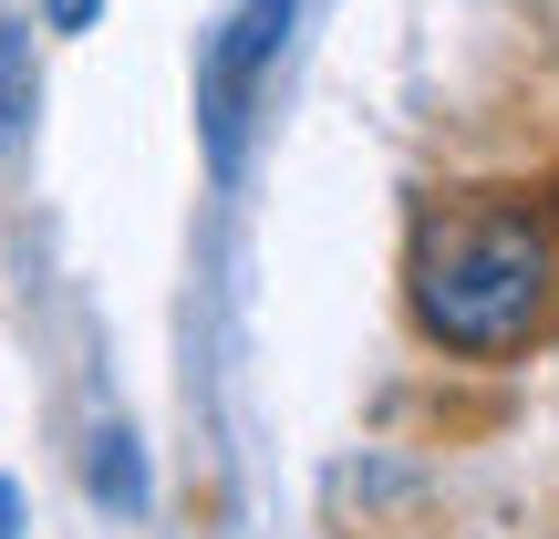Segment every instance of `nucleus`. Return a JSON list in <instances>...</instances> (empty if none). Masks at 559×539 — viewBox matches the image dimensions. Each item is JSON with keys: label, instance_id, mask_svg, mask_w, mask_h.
Instances as JSON below:
<instances>
[{"label": "nucleus", "instance_id": "obj_3", "mask_svg": "<svg viewBox=\"0 0 559 539\" xmlns=\"http://www.w3.org/2000/svg\"><path fill=\"white\" fill-rule=\"evenodd\" d=\"M94 499L104 508H145V457H135L124 425H104V436H94Z\"/></svg>", "mask_w": 559, "mask_h": 539}, {"label": "nucleus", "instance_id": "obj_1", "mask_svg": "<svg viewBox=\"0 0 559 539\" xmlns=\"http://www.w3.org/2000/svg\"><path fill=\"white\" fill-rule=\"evenodd\" d=\"M404 312L436 353L519 363L559 321V219L519 187L425 198L404 229Z\"/></svg>", "mask_w": 559, "mask_h": 539}, {"label": "nucleus", "instance_id": "obj_6", "mask_svg": "<svg viewBox=\"0 0 559 539\" xmlns=\"http://www.w3.org/2000/svg\"><path fill=\"white\" fill-rule=\"evenodd\" d=\"M0 539H21V488L0 478Z\"/></svg>", "mask_w": 559, "mask_h": 539}, {"label": "nucleus", "instance_id": "obj_4", "mask_svg": "<svg viewBox=\"0 0 559 539\" xmlns=\"http://www.w3.org/2000/svg\"><path fill=\"white\" fill-rule=\"evenodd\" d=\"M32 42L11 32V21H0V136H11V125H32Z\"/></svg>", "mask_w": 559, "mask_h": 539}, {"label": "nucleus", "instance_id": "obj_5", "mask_svg": "<svg viewBox=\"0 0 559 539\" xmlns=\"http://www.w3.org/2000/svg\"><path fill=\"white\" fill-rule=\"evenodd\" d=\"M94 21V0H52V32H83Z\"/></svg>", "mask_w": 559, "mask_h": 539}, {"label": "nucleus", "instance_id": "obj_2", "mask_svg": "<svg viewBox=\"0 0 559 539\" xmlns=\"http://www.w3.org/2000/svg\"><path fill=\"white\" fill-rule=\"evenodd\" d=\"M290 11L300 0H239V11L218 21V42H207V62H198V136H207V166H218V177H239V136H249V104H260L270 52L290 42Z\"/></svg>", "mask_w": 559, "mask_h": 539}]
</instances>
